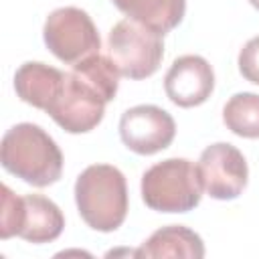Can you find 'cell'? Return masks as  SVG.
Masks as SVG:
<instances>
[{
    "mask_svg": "<svg viewBox=\"0 0 259 259\" xmlns=\"http://www.w3.org/2000/svg\"><path fill=\"white\" fill-rule=\"evenodd\" d=\"M0 162L16 178L45 188L55 184L63 174V154L57 142L36 123L12 125L0 146Z\"/></svg>",
    "mask_w": 259,
    "mask_h": 259,
    "instance_id": "1",
    "label": "cell"
},
{
    "mask_svg": "<svg viewBox=\"0 0 259 259\" xmlns=\"http://www.w3.org/2000/svg\"><path fill=\"white\" fill-rule=\"evenodd\" d=\"M63 81L65 73L57 67L40 61H28L22 63L14 73V91L24 103L47 111L57 99Z\"/></svg>",
    "mask_w": 259,
    "mask_h": 259,
    "instance_id": "11",
    "label": "cell"
},
{
    "mask_svg": "<svg viewBox=\"0 0 259 259\" xmlns=\"http://www.w3.org/2000/svg\"><path fill=\"white\" fill-rule=\"evenodd\" d=\"M142 198L158 212H188L200 204L202 180L198 166L186 158H168L142 174Z\"/></svg>",
    "mask_w": 259,
    "mask_h": 259,
    "instance_id": "3",
    "label": "cell"
},
{
    "mask_svg": "<svg viewBox=\"0 0 259 259\" xmlns=\"http://www.w3.org/2000/svg\"><path fill=\"white\" fill-rule=\"evenodd\" d=\"M176 136L174 117L158 105H136L119 117V138L123 146L140 156L166 150Z\"/></svg>",
    "mask_w": 259,
    "mask_h": 259,
    "instance_id": "9",
    "label": "cell"
},
{
    "mask_svg": "<svg viewBox=\"0 0 259 259\" xmlns=\"http://www.w3.org/2000/svg\"><path fill=\"white\" fill-rule=\"evenodd\" d=\"M140 259H160V257H182V259H200L204 257V243L200 235L190 231L184 225H168L154 231L142 245L136 249Z\"/></svg>",
    "mask_w": 259,
    "mask_h": 259,
    "instance_id": "12",
    "label": "cell"
},
{
    "mask_svg": "<svg viewBox=\"0 0 259 259\" xmlns=\"http://www.w3.org/2000/svg\"><path fill=\"white\" fill-rule=\"evenodd\" d=\"M223 121L239 138H259V95L235 93L223 107Z\"/></svg>",
    "mask_w": 259,
    "mask_h": 259,
    "instance_id": "15",
    "label": "cell"
},
{
    "mask_svg": "<svg viewBox=\"0 0 259 259\" xmlns=\"http://www.w3.org/2000/svg\"><path fill=\"white\" fill-rule=\"evenodd\" d=\"M249 2H251V6H253V8H257V10H259V0H249Z\"/></svg>",
    "mask_w": 259,
    "mask_h": 259,
    "instance_id": "17",
    "label": "cell"
},
{
    "mask_svg": "<svg viewBox=\"0 0 259 259\" xmlns=\"http://www.w3.org/2000/svg\"><path fill=\"white\" fill-rule=\"evenodd\" d=\"M75 204L87 227L99 233L119 229L127 217V184L111 164L87 166L75 180Z\"/></svg>",
    "mask_w": 259,
    "mask_h": 259,
    "instance_id": "2",
    "label": "cell"
},
{
    "mask_svg": "<svg viewBox=\"0 0 259 259\" xmlns=\"http://www.w3.org/2000/svg\"><path fill=\"white\" fill-rule=\"evenodd\" d=\"M196 166L202 180V188L210 198L233 200L247 186V160L241 150L229 142H217L206 146Z\"/></svg>",
    "mask_w": 259,
    "mask_h": 259,
    "instance_id": "8",
    "label": "cell"
},
{
    "mask_svg": "<svg viewBox=\"0 0 259 259\" xmlns=\"http://www.w3.org/2000/svg\"><path fill=\"white\" fill-rule=\"evenodd\" d=\"M65 229V217L61 208L42 194L16 196L6 184H2V214L0 237H20L28 243L42 245L61 237Z\"/></svg>",
    "mask_w": 259,
    "mask_h": 259,
    "instance_id": "4",
    "label": "cell"
},
{
    "mask_svg": "<svg viewBox=\"0 0 259 259\" xmlns=\"http://www.w3.org/2000/svg\"><path fill=\"white\" fill-rule=\"evenodd\" d=\"M105 99L79 79L73 71L65 73L63 87L57 99L51 103L47 113L55 119L59 127L69 134H87L95 130L105 113Z\"/></svg>",
    "mask_w": 259,
    "mask_h": 259,
    "instance_id": "7",
    "label": "cell"
},
{
    "mask_svg": "<svg viewBox=\"0 0 259 259\" xmlns=\"http://www.w3.org/2000/svg\"><path fill=\"white\" fill-rule=\"evenodd\" d=\"M47 49L65 65H75L101 49V38L91 16L77 6L53 10L42 26Z\"/></svg>",
    "mask_w": 259,
    "mask_h": 259,
    "instance_id": "6",
    "label": "cell"
},
{
    "mask_svg": "<svg viewBox=\"0 0 259 259\" xmlns=\"http://www.w3.org/2000/svg\"><path fill=\"white\" fill-rule=\"evenodd\" d=\"M214 89V71L200 55H182L174 59L166 77V97L178 107H196L204 103Z\"/></svg>",
    "mask_w": 259,
    "mask_h": 259,
    "instance_id": "10",
    "label": "cell"
},
{
    "mask_svg": "<svg viewBox=\"0 0 259 259\" xmlns=\"http://www.w3.org/2000/svg\"><path fill=\"white\" fill-rule=\"evenodd\" d=\"M107 53L123 77L146 79L154 75L162 63L164 40L156 30L123 18L109 30Z\"/></svg>",
    "mask_w": 259,
    "mask_h": 259,
    "instance_id": "5",
    "label": "cell"
},
{
    "mask_svg": "<svg viewBox=\"0 0 259 259\" xmlns=\"http://www.w3.org/2000/svg\"><path fill=\"white\" fill-rule=\"evenodd\" d=\"M79 79H83L89 87H93L107 103L115 99L117 87H119V69L111 61V57H105L101 53H95L79 63L73 65L71 69Z\"/></svg>",
    "mask_w": 259,
    "mask_h": 259,
    "instance_id": "14",
    "label": "cell"
},
{
    "mask_svg": "<svg viewBox=\"0 0 259 259\" xmlns=\"http://www.w3.org/2000/svg\"><path fill=\"white\" fill-rule=\"evenodd\" d=\"M237 65L239 73L249 83L259 85V36H253L243 45V49L239 51Z\"/></svg>",
    "mask_w": 259,
    "mask_h": 259,
    "instance_id": "16",
    "label": "cell"
},
{
    "mask_svg": "<svg viewBox=\"0 0 259 259\" xmlns=\"http://www.w3.org/2000/svg\"><path fill=\"white\" fill-rule=\"evenodd\" d=\"M127 18L166 34L174 30L186 12V0H111Z\"/></svg>",
    "mask_w": 259,
    "mask_h": 259,
    "instance_id": "13",
    "label": "cell"
}]
</instances>
